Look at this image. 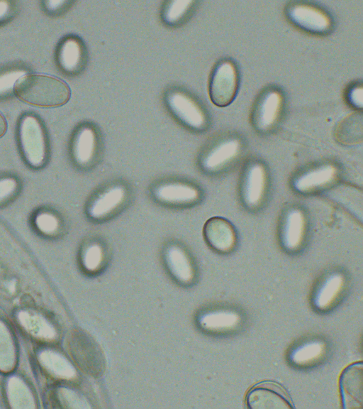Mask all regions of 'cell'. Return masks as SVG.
Listing matches in <instances>:
<instances>
[{"mask_svg": "<svg viewBox=\"0 0 363 409\" xmlns=\"http://www.w3.org/2000/svg\"><path fill=\"white\" fill-rule=\"evenodd\" d=\"M13 92L20 100L38 107H57L66 104L71 91L66 82L52 76L32 74L21 77Z\"/></svg>", "mask_w": 363, "mask_h": 409, "instance_id": "1", "label": "cell"}, {"mask_svg": "<svg viewBox=\"0 0 363 409\" xmlns=\"http://www.w3.org/2000/svg\"><path fill=\"white\" fill-rule=\"evenodd\" d=\"M164 100L169 112L186 128L196 132L207 129L209 124L208 114L189 92L179 87H171L165 92Z\"/></svg>", "mask_w": 363, "mask_h": 409, "instance_id": "2", "label": "cell"}, {"mask_svg": "<svg viewBox=\"0 0 363 409\" xmlns=\"http://www.w3.org/2000/svg\"><path fill=\"white\" fill-rule=\"evenodd\" d=\"M18 139L26 163L33 168L43 167L48 157V142L44 126L38 116L30 113L21 116Z\"/></svg>", "mask_w": 363, "mask_h": 409, "instance_id": "3", "label": "cell"}, {"mask_svg": "<svg viewBox=\"0 0 363 409\" xmlns=\"http://www.w3.org/2000/svg\"><path fill=\"white\" fill-rule=\"evenodd\" d=\"M67 347L78 367L87 375L97 378L106 368V358L99 344L82 329L72 330L68 336Z\"/></svg>", "mask_w": 363, "mask_h": 409, "instance_id": "4", "label": "cell"}, {"mask_svg": "<svg viewBox=\"0 0 363 409\" xmlns=\"http://www.w3.org/2000/svg\"><path fill=\"white\" fill-rule=\"evenodd\" d=\"M285 13L294 26L311 34L327 35L334 27V21L330 13L322 7L308 1L289 2Z\"/></svg>", "mask_w": 363, "mask_h": 409, "instance_id": "5", "label": "cell"}, {"mask_svg": "<svg viewBox=\"0 0 363 409\" xmlns=\"http://www.w3.org/2000/svg\"><path fill=\"white\" fill-rule=\"evenodd\" d=\"M239 87L236 65L229 59L220 60L214 66L209 79L208 94L217 107H225L233 102Z\"/></svg>", "mask_w": 363, "mask_h": 409, "instance_id": "6", "label": "cell"}, {"mask_svg": "<svg viewBox=\"0 0 363 409\" xmlns=\"http://www.w3.org/2000/svg\"><path fill=\"white\" fill-rule=\"evenodd\" d=\"M284 108V96L277 87L262 91L256 99L251 115L252 124L257 131L268 133L279 124Z\"/></svg>", "mask_w": 363, "mask_h": 409, "instance_id": "7", "label": "cell"}, {"mask_svg": "<svg viewBox=\"0 0 363 409\" xmlns=\"http://www.w3.org/2000/svg\"><path fill=\"white\" fill-rule=\"evenodd\" d=\"M242 140L235 136H226L211 143L201 153L199 165L208 173L220 172L241 155Z\"/></svg>", "mask_w": 363, "mask_h": 409, "instance_id": "8", "label": "cell"}, {"mask_svg": "<svg viewBox=\"0 0 363 409\" xmlns=\"http://www.w3.org/2000/svg\"><path fill=\"white\" fill-rule=\"evenodd\" d=\"M128 197V188L125 184H110L90 200L86 207V214L92 221H104L119 211L125 204Z\"/></svg>", "mask_w": 363, "mask_h": 409, "instance_id": "9", "label": "cell"}, {"mask_svg": "<svg viewBox=\"0 0 363 409\" xmlns=\"http://www.w3.org/2000/svg\"><path fill=\"white\" fill-rule=\"evenodd\" d=\"M152 197L161 204L170 207H189L196 204L201 192L195 184L180 180H167L152 188Z\"/></svg>", "mask_w": 363, "mask_h": 409, "instance_id": "10", "label": "cell"}, {"mask_svg": "<svg viewBox=\"0 0 363 409\" xmlns=\"http://www.w3.org/2000/svg\"><path fill=\"white\" fill-rule=\"evenodd\" d=\"M99 135L94 125L84 123L74 133L71 141V156L74 163L82 168L91 166L99 151Z\"/></svg>", "mask_w": 363, "mask_h": 409, "instance_id": "11", "label": "cell"}, {"mask_svg": "<svg viewBox=\"0 0 363 409\" xmlns=\"http://www.w3.org/2000/svg\"><path fill=\"white\" fill-rule=\"evenodd\" d=\"M246 404L251 409L294 408L286 390L277 383L262 381L254 385L247 392Z\"/></svg>", "mask_w": 363, "mask_h": 409, "instance_id": "12", "label": "cell"}, {"mask_svg": "<svg viewBox=\"0 0 363 409\" xmlns=\"http://www.w3.org/2000/svg\"><path fill=\"white\" fill-rule=\"evenodd\" d=\"M86 61V48L79 36L68 35L60 40L56 50V62L62 72L77 75L84 68Z\"/></svg>", "mask_w": 363, "mask_h": 409, "instance_id": "13", "label": "cell"}, {"mask_svg": "<svg viewBox=\"0 0 363 409\" xmlns=\"http://www.w3.org/2000/svg\"><path fill=\"white\" fill-rule=\"evenodd\" d=\"M267 170L259 161H252L247 165L242 183V198L250 209L258 207L262 202L267 189Z\"/></svg>", "mask_w": 363, "mask_h": 409, "instance_id": "14", "label": "cell"}, {"mask_svg": "<svg viewBox=\"0 0 363 409\" xmlns=\"http://www.w3.org/2000/svg\"><path fill=\"white\" fill-rule=\"evenodd\" d=\"M362 361L346 367L340 377V391L342 408L345 409L362 408Z\"/></svg>", "mask_w": 363, "mask_h": 409, "instance_id": "15", "label": "cell"}, {"mask_svg": "<svg viewBox=\"0 0 363 409\" xmlns=\"http://www.w3.org/2000/svg\"><path fill=\"white\" fill-rule=\"evenodd\" d=\"M203 234L208 245L216 251L228 253L235 246V231L230 222L222 217L208 219L203 225Z\"/></svg>", "mask_w": 363, "mask_h": 409, "instance_id": "16", "label": "cell"}, {"mask_svg": "<svg viewBox=\"0 0 363 409\" xmlns=\"http://www.w3.org/2000/svg\"><path fill=\"white\" fill-rule=\"evenodd\" d=\"M337 174L336 165L323 163L298 175L293 180V187L300 193H311L332 184Z\"/></svg>", "mask_w": 363, "mask_h": 409, "instance_id": "17", "label": "cell"}, {"mask_svg": "<svg viewBox=\"0 0 363 409\" xmlns=\"http://www.w3.org/2000/svg\"><path fill=\"white\" fill-rule=\"evenodd\" d=\"M166 267L172 277L182 285H189L195 278V268L187 251L179 244H169L164 252Z\"/></svg>", "mask_w": 363, "mask_h": 409, "instance_id": "18", "label": "cell"}, {"mask_svg": "<svg viewBox=\"0 0 363 409\" xmlns=\"http://www.w3.org/2000/svg\"><path fill=\"white\" fill-rule=\"evenodd\" d=\"M306 217L298 208H291L284 217L281 230L283 247L288 251H296L302 245L306 234Z\"/></svg>", "mask_w": 363, "mask_h": 409, "instance_id": "19", "label": "cell"}, {"mask_svg": "<svg viewBox=\"0 0 363 409\" xmlns=\"http://www.w3.org/2000/svg\"><path fill=\"white\" fill-rule=\"evenodd\" d=\"M345 278L340 272L327 275L318 285L313 295V304L320 311L330 308L344 290Z\"/></svg>", "mask_w": 363, "mask_h": 409, "instance_id": "20", "label": "cell"}, {"mask_svg": "<svg viewBox=\"0 0 363 409\" xmlns=\"http://www.w3.org/2000/svg\"><path fill=\"white\" fill-rule=\"evenodd\" d=\"M242 316L232 309H217L202 313L198 322L203 330L212 333L228 332L236 329L242 323Z\"/></svg>", "mask_w": 363, "mask_h": 409, "instance_id": "21", "label": "cell"}, {"mask_svg": "<svg viewBox=\"0 0 363 409\" xmlns=\"http://www.w3.org/2000/svg\"><path fill=\"white\" fill-rule=\"evenodd\" d=\"M17 320L24 330L37 339L50 342L57 339L55 327L38 312L28 310H21L17 315Z\"/></svg>", "mask_w": 363, "mask_h": 409, "instance_id": "22", "label": "cell"}, {"mask_svg": "<svg viewBox=\"0 0 363 409\" xmlns=\"http://www.w3.org/2000/svg\"><path fill=\"white\" fill-rule=\"evenodd\" d=\"M38 360L43 369L55 378L71 381L77 376V371L71 362L56 351L43 349L39 352Z\"/></svg>", "mask_w": 363, "mask_h": 409, "instance_id": "23", "label": "cell"}, {"mask_svg": "<svg viewBox=\"0 0 363 409\" xmlns=\"http://www.w3.org/2000/svg\"><path fill=\"white\" fill-rule=\"evenodd\" d=\"M326 344L320 339H311L294 347L289 352V361L296 366L305 367L319 361L326 353Z\"/></svg>", "mask_w": 363, "mask_h": 409, "instance_id": "24", "label": "cell"}, {"mask_svg": "<svg viewBox=\"0 0 363 409\" xmlns=\"http://www.w3.org/2000/svg\"><path fill=\"white\" fill-rule=\"evenodd\" d=\"M6 393L12 408L29 409L35 408V397L27 383L18 376H11L6 382Z\"/></svg>", "mask_w": 363, "mask_h": 409, "instance_id": "25", "label": "cell"}, {"mask_svg": "<svg viewBox=\"0 0 363 409\" xmlns=\"http://www.w3.org/2000/svg\"><path fill=\"white\" fill-rule=\"evenodd\" d=\"M196 4V1L191 0L165 1L161 9L162 21L168 26H177L191 16Z\"/></svg>", "mask_w": 363, "mask_h": 409, "instance_id": "26", "label": "cell"}, {"mask_svg": "<svg viewBox=\"0 0 363 409\" xmlns=\"http://www.w3.org/2000/svg\"><path fill=\"white\" fill-rule=\"evenodd\" d=\"M17 351L13 334L4 321L0 320V371H11L16 364Z\"/></svg>", "mask_w": 363, "mask_h": 409, "instance_id": "27", "label": "cell"}, {"mask_svg": "<svg viewBox=\"0 0 363 409\" xmlns=\"http://www.w3.org/2000/svg\"><path fill=\"white\" fill-rule=\"evenodd\" d=\"M105 261L106 250L100 241L92 240L84 246L81 253V263L86 272H99L104 266Z\"/></svg>", "mask_w": 363, "mask_h": 409, "instance_id": "28", "label": "cell"}, {"mask_svg": "<svg viewBox=\"0 0 363 409\" xmlns=\"http://www.w3.org/2000/svg\"><path fill=\"white\" fill-rule=\"evenodd\" d=\"M34 226L42 234L54 236L60 233L62 221L60 217L50 210H40L34 217Z\"/></svg>", "mask_w": 363, "mask_h": 409, "instance_id": "29", "label": "cell"}, {"mask_svg": "<svg viewBox=\"0 0 363 409\" xmlns=\"http://www.w3.org/2000/svg\"><path fill=\"white\" fill-rule=\"evenodd\" d=\"M57 400L62 408H91L89 400L81 393L69 387L61 386L55 392Z\"/></svg>", "mask_w": 363, "mask_h": 409, "instance_id": "30", "label": "cell"}, {"mask_svg": "<svg viewBox=\"0 0 363 409\" xmlns=\"http://www.w3.org/2000/svg\"><path fill=\"white\" fill-rule=\"evenodd\" d=\"M26 71L21 68H9L0 71V99L9 96L13 91L16 82Z\"/></svg>", "mask_w": 363, "mask_h": 409, "instance_id": "31", "label": "cell"}, {"mask_svg": "<svg viewBox=\"0 0 363 409\" xmlns=\"http://www.w3.org/2000/svg\"><path fill=\"white\" fill-rule=\"evenodd\" d=\"M19 188L18 180L12 176L0 178V205L14 197Z\"/></svg>", "mask_w": 363, "mask_h": 409, "instance_id": "32", "label": "cell"}, {"mask_svg": "<svg viewBox=\"0 0 363 409\" xmlns=\"http://www.w3.org/2000/svg\"><path fill=\"white\" fill-rule=\"evenodd\" d=\"M346 100L353 108L362 109L363 104V89L362 83L352 84L346 92Z\"/></svg>", "mask_w": 363, "mask_h": 409, "instance_id": "33", "label": "cell"}, {"mask_svg": "<svg viewBox=\"0 0 363 409\" xmlns=\"http://www.w3.org/2000/svg\"><path fill=\"white\" fill-rule=\"evenodd\" d=\"M43 6L45 10L50 13H56L64 11L72 3L70 1H44Z\"/></svg>", "mask_w": 363, "mask_h": 409, "instance_id": "34", "label": "cell"}, {"mask_svg": "<svg viewBox=\"0 0 363 409\" xmlns=\"http://www.w3.org/2000/svg\"><path fill=\"white\" fill-rule=\"evenodd\" d=\"M15 6L9 1H0V24L9 20L14 13Z\"/></svg>", "mask_w": 363, "mask_h": 409, "instance_id": "35", "label": "cell"}, {"mask_svg": "<svg viewBox=\"0 0 363 409\" xmlns=\"http://www.w3.org/2000/svg\"><path fill=\"white\" fill-rule=\"evenodd\" d=\"M7 129V122L4 116L0 113V138L6 133Z\"/></svg>", "mask_w": 363, "mask_h": 409, "instance_id": "36", "label": "cell"}]
</instances>
